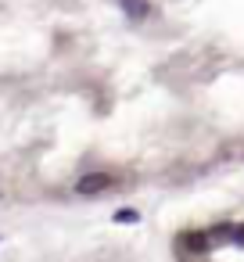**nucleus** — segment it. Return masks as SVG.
<instances>
[{
    "mask_svg": "<svg viewBox=\"0 0 244 262\" xmlns=\"http://www.w3.org/2000/svg\"><path fill=\"white\" fill-rule=\"evenodd\" d=\"M115 219H119V223H137V219H140V212H133V208H122V212H115Z\"/></svg>",
    "mask_w": 244,
    "mask_h": 262,
    "instance_id": "20e7f679",
    "label": "nucleus"
},
{
    "mask_svg": "<svg viewBox=\"0 0 244 262\" xmlns=\"http://www.w3.org/2000/svg\"><path fill=\"white\" fill-rule=\"evenodd\" d=\"M122 8L129 18H144L147 15V0H122Z\"/></svg>",
    "mask_w": 244,
    "mask_h": 262,
    "instance_id": "7ed1b4c3",
    "label": "nucleus"
},
{
    "mask_svg": "<svg viewBox=\"0 0 244 262\" xmlns=\"http://www.w3.org/2000/svg\"><path fill=\"white\" fill-rule=\"evenodd\" d=\"M233 241H237V244H244V223H240V226H233Z\"/></svg>",
    "mask_w": 244,
    "mask_h": 262,
    "instance_id": "39448f33",
    "label": "nucleus"
},
{
    "mask_svg": "<svg viewBox=\"0 0 244 262\" xmlns=\"http://www.w3.org/2000/svg\"><path fill=\"white\" fill-rule=\"evenodd\" d=\"M183 248H187L190 255H205V251L212 248V237H208V233H183Z\"/></svg>",
    "mask_w": 244,
    "mask_h": 262,
    "instance_id": "f03ea898",
    "label": "nucleus"
},
{
    "mask_svg": "<svg viewBox=\"0 0 244 262\" xmlns=\"http://www.w3.org/2000/svg\"><path fill=\"white\" fill-rule=\"evenodd\" d=\"M112 183H115V176H112V172H86V176H79V180H76V194L94 198V194H104Z\"/></svg>",
    "mask_w": 244,
    "mask_h": 262,
    "instance_id": "f257e3e1",
    "label": "nucleus"
}]
</instances>
